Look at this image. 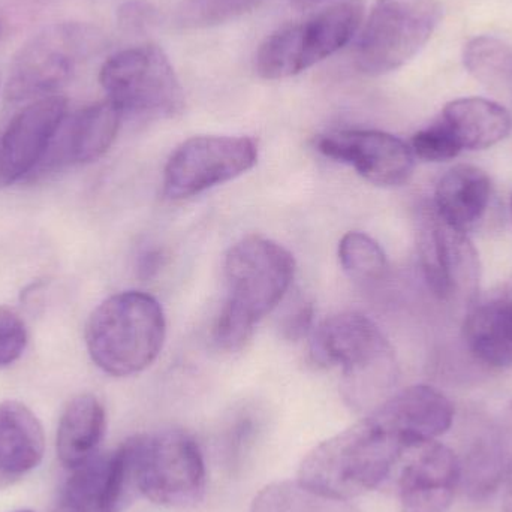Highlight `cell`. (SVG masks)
<instances>
[{"instance_id":"obj_1","label":"cell","mask_w":512,"mask_h":512,"mask_svg":"<svg viewBox=\"0 0 512 512\" xmlns=\"http://www.w3.org/2000/svg\"><path fill=\"white\" fill-rule=\"evenodd\" d=\"M294 274V256L279 243L259 236L237 242L225 258L227 300L215 328L219 346L242 348L255 325L279 306Z\"/></svg>"},{"instance_id":"obj_2","label":"cell","mask_w":512,"mask_h":512,"mask_svg":"<svg viewBox=\"0 0 512 512\" xmlns=\"http://www.w3.org/2000/svg\"><path fill=\"white\" fill-rule=\"evenodd\" d=\"M405 451L402 442L367 417L313 448L301 463L298 481L349 501L381 486Z\"/></svg>"},{"instance_id":"obj_3","label":"cell","mask_w":512,"mask_h":512,"mask_svg":"<svg viewBox=\"0 0 512 512\" xmlns=\"http://www.w3.org/2000/svg\"><path fill=\"white\" fill-rule=\"evenodd\" d=\"M167 322L152 295L126 291L107 298L90 315L86 345L93 363L116 378L137 375L161 354Z\"/></svg>"},{"instance_id":"obj_4","label":"cell","mask_w":512,"mask_h":512,"mask_svg":"<svg viewBox=\"0 0 512 512\" xmlns=\"http://www.w3.org/2000/svg\"><path fill=\"white\" fill-rule=\"evenodd\" d=\"M135 492L162 507H188L206 490V465L195 439L183 430H159L123 444Z\"/></svg>"},{"instance_id":"obj_5","label":"cell","mask_w":512,"mask_h":512,"mask_svg":"<svg viewBox=\"0 0 512 512\" xmlns=\"http://www.w3.org/2000/svg\"><path fill=\"white\" fill-rule=\"evenodd\" d=\"M312 355L322 366L342 367L345 396L352 406H366L390 384V343L363 313L343 312L316 327Z\"/></svg>"},{"instance_id":"obj_6","label":"cell","mask_w":512,"mask_h":512,"mask_svg":"<svg viewBox=\"0 0 512 512\" xmlns=\"http://www.w3.org/2000/svg\"><path fill=\"white\" fill-rule=\"evenodd\" d=\"M104 44L102 33L90 24L45 27L15 54L6 81V99L24 102L54 95Z\"/></svg>"},{"instance_id":"obj_7","label":"cell","mask_w":512,"mask_h":512,"mask_svg":"<svg viewBox=\"0 0 512 512\" xmlns=\"http://www.w3.org/2000/svg\"><path fill=\"white\" fill-rule=\"evenodd\" d=\"M363 15V3L348 0L301 23L283 26L262 42L256 54V71L265 80H280L312 68L354 38Z\"/></svg>"},{"instance_id":"obj_8","label":"cell","mask_w":512,"mask_h":512,"mask_svg":"<svg viewBox=\"0 0 512 512\" xmlns=\"http://www.w3.org/2000/svg\"><path fill=\"white\" fill-rule=\"evenodd\" d=\"M108 101L122 116L171 119L185 107L179 78L156 45L128 48L111 56L99 74Z\"/></svg>"},{"instance_id":"obj_9","label":"cell","mask_w":512,"mask_h":512,"mask_svg":"<svg viewBox=\"0 0 512 512\" xmlns=\"http://www.w3.org/2000/svg\"><path fill=\"white\" fill-rule=\"evenodd\" d=\"M441 18L438 0H378L358 39V68L367 75L402 68L423 50Z\"/></svg>"},{"instance_id":"obj_10","label":"cell","mask_w":512,"mask_h":512,"mask_svg":"<svg viewBox=\"0 0 512 512\" xmlns=\"http://www.w3.org/2000/svg\"><path fill=\"white\" fill-rule=\"evenodd\" d=\"M258 144L249 137L203 135L180 144L164 171V194L170 200L194 197L252 170Z\"/></svg>"},{"instance_id":"obj_11","label":"cell","mask_w":512,"mask_h":512,"mask_svg":"<svg viewBox=\"0 0 512 512\" xmlns=\"http://www.w3.org/2000/svg\"><path fill=\"white\" fill-rule=\"evenodd\" d=\"M316 149L327 158L351 165L373 185L394 188L409 182L414 174L411 146L382 131L348 129L319 135Z\"/></svg>"},{"instance_id":"obj_12","label":"cell","mask_w":512,"mask_h":512,"mask_svg":"<svg viewBox=\"0 0 512 512\" xmlns=\"http://www.w3.org/2000/svg\"><path fill=\"white\" fill-rule=\"evenodd\" d=\"M66 117L68 102L59 95L35 99L14 116L0 135V186L18 182L42 164Z\"/></svg>"},{"instance_id":"obj_13","label":"cell","mask_w":512,"mask_h":512,"mask_svg":"<svg viewBox=\"0 0 512 512\" xmlns=\"http://www.w3.org/2000/svg\"><path fill=\"white\" fill-rule=\"evenodd\" d=\"M420 258L430 288L441 298H466L477 291L480 259L466 231L451 227L436 212L424 219Z\"/></svg>"},{"instance_id":"obj_14","label":"cell","mask_w":512,"mask_h":512,"mask_svg":"<svg viewBox=\"0 0 512 512\" xmlns=\"http://www.w3.org/2000/svg\"><path fill=\"white\" fill-rule=\"evenodd\" d=\"M71 471L50 512H120L135 492L123 445Z\"/></svg>"},{"instance_id":"obj_15","label":"cell","mask_w":512,"mask_h":512,"mask_svg":"<svg viewBox=\"0 0 512 512\" xmlns=\"http://www.w3.org/2000/svg\"><path fill=\"white\" fill-rule=\"evenodd\" d=\"M369 418L408 450H418L450 429L454 408L436 388L414 385L376 406Z\"/></svg>"},{"instance_id":"obj_16","label":"cell","mask_w":512,"mask_h":512,"mask_svg":"<svg viewBox=\"0 0 512 512\" xmlns=\"http://www.w3.org/2000/svg\"><path fill=\"white\" fill-rule=\"evenodd\" d=\"M460 484L456 454L438 442L418 448V454L400 475L402 512H447Z\"/></svg>"},{"instance_id":"obj_17","label":"cell","mask_w":512,"mask_h":512,"mask_svg":"<svg viewBox=\"0 0 512 512\" xmlns=\"http://www.w3.org/2000/svg\"><path fill=\"white\" fill-rule=\"evenodd\" d=\"M122 117L119 108L108 99L66 117L47 153L51 158L42 161L41 165L47 161L54 165L90 164L98 161L116 140Z\"/></svg>"},{"instance_id":"obj_18","label":"cell","mask_w":512,"mask_h":512,"mask_svg":"<svg viewBox=\"0 0 512 512\" xmlns=\"http://www.w3.org/2000/svg\"><path fill=\"white\" fill-rule=\"evenodd\" d=\"M439 122L460 150H484L508 137L511 114L504 105L484 98H462L445 105Z\"/></svg>"},{"instance_id":"obj_19","label":"cell","mask_w":512,"mask_h":512,"mask_svg":"<svg viewBox=\"0 0 512 512\" xmlns=\"http://www.w3.org/2000/svg\"><path fill=\"white\" fill-rule=\"evenodd\" d=\"M492 183L481 168L456 165L436 185L435 212L451 227L468 231L489 209Z\"/></svg>"},{"instance_id":"obj_20","label":"cell","mask_w":512,"mask_h":512,"mask_svg":"<svg viewBox=\"0 0 512 512\" xmlns=\"http://www.w3.org/2000/svg\"><path fill=\"white\" fill-rule=\"evenodd\" d=\"M45 436L41 421L23 403H0V472L21 477L41 465Z\"/></svg>"},{"instance_id":"obj_21","label":"cell","mask_w":512,"mask_h":512,"mask_svg":"<svg viewBox=\"0 0 512 512\" xmlns=\"http://www.w3.org/2000/svg\"><path fill=\"white\" fill-rule=\"evenodd\" d=\"M107 427L104 406L92 394H81L66 405L57 426L56 451L60 463L75 469L92 459Z\"/></svg>"},{"instance_id":"obj_22","label":"cell","mask_w":512,"mask_h":512,"mask_svg":"<svg viewBox=\"0 0 512 512\" xmlns=\"http://www.w3.org/2000/svg\"><path fill=\"white\" fill-rule=\"evenodd\" d=\"M463 337L481 363L512 369V301L493 300L472 310L463 325Z\"/></svg>"},{"instance_id":"obj_23","label":"cell","mask_w":512,"mask_h":512,"mask_svg":"<svg viewBox=\"0 0 512 512\" xmlns=\"http://www.w3.org/2000/svg\"><path fill=\"white\" fill-rule=\"evenodd\" d=\"M507 454L496 436L478 439L460 462V484L469 498L483 501L496 492L507 477Z\"/></svg>"},{"instance_id":"obj_24","label":"cell","mask_w":512,"mask_h":512,"mask_svg":"<svg viewBox=\"0 0 512 512\" xmlns=\"http://www.w3.org/2000/svg\"><path fill=\"white\" fill-rule=\"evenodd\" d=\"M251 512H361L345 499L331 498L300 481H280L258 493Z\"/></svg>"},{"instance_id":"obj_25","label":"cell","mask_w":512,"mask_h":512,"mask_svg":"<svg viewBox=\"0 0 512 512\" xmlns=\"http://www.w3.org/2000/svg\"><path fill=\"white\" fill-rule=\"evenodd\" d=\"M463 65L487 86H501L512 78V50L501 39L477 36L465 45Z\"/></svg>"},{"instance_id":"obj_26","label":"cell","mask_w":512,"mask_h":512,"mask_svg":"<svg viewBox=\"0 0 512 512\" xmlns=\"http://www.w3.org/2000/svg\"><path fill=\"white\" fill-rule=\"evenodd\" d=\"M339 259L345 273L355 282H376L388 271L387 256L381 246L372 237L358 231L342 237Z\"/></svg>"},{"instance_id":"obj_27","label":"cell","mask_w":512,"mask_h":512,"mask_svg":"<svg viewBox=\"0 0 512 512\" xmlns=\"http://www.w3.org/2000/svg\"><path fill=\"white\" fill-rule=\"evenodd\" d=\"M265 0H182L177 21L186 29H206L236 20L254 11Z\"/></svg>"},{"instance_id":"obj_28","label":"cell","mask_w":512,"mask_h":512,"mask_svg":"<svg viewBox=\"0 0 512 512\" xmlns=\"http://www.w3.org/2000/svg\"><path fill=\"white\" fill-rule=\"evenodd\" d=\"M411 149L417 158L429 162L450 161L462 153L450 132L439 120L412 137Z\"/></svg>"},{"instance_id":"obj_29","label":"cell","mask_w":512,"mask_h":512,"mask_svg":"<svg viewBox=\"0 0 512 512\" xmlns=\"http://www.w3.org/2000/svg\"><path fill=\"white\" fill-rule=\"evenodd\" d=\"M27 346V328L15 310L0 306V369L20 360Z\"/></svg>"},{"instance_id":"obj_30","label":"cell","mask_w":512,"mask_h":512,"mask_svg":"<svg viewBox=\"0 0 512 512\" xmlns=\"http://www.w3.org/2000/svg\"><path fill=\"white\" fill-rule=\"evenodd\" d=\"M156 9L144 0L123 3L117 11L120 29L128 33H141L155 24Z\"/></svg>"},{"instance_id":"obj_31","label":"cell","mask_w":512,"mask_h":512,"mask_svg":"<svg viewBox=\"0 0 512 512\" xmlns=\"http://www.w3.org/2000/svg\"><path fill=\"white\" fill-rule=\"evenodd\" d=\"M255 421L251 418L237 421L231 432L228 433L227 441H225V454L231 465L237 466L242 463L243 457L249 453L256 436Z\"/></svg>"},{"instance_id":"obj_32","label":"cell","mask_w":512,"mask_h":512,"mask_svg":"<svg viewBox=\"0 0 512 512\" xmlns=\"http://www.w3.org/2000/svg\"><path fill=\"white\" fill-rule=\"evenodd\" d=\"M502 512H512V462L508 466L507 477H505L504 508Z\"/></svg>"},{"instance_id":"obj_33","label":"cell","mask_w":512,"mask_h":512,"mask_svg":"<svg viewBox=\"0 0 512 512\" xmlns=\"http://www.w3.org/2000/svg\"><path fill=\"white\" fill-rule=\"evenodd\" d=\"M294 2L300 6H313L318 5V3L330 2V0H294Z\"/></svg>"},{"instance_id":"obj_34","label":"cell","mask_w":512,"mask_h":512,"mask_svg":"<svg viewBox=\"0 0 512 512\" xmlns=\"http://www.w3.org/2000/svg\"><path fill=\"white\" fill-rule=\"evenodd\" d=\"M14 512H33V511H30V510H18V511H14Z\"/></svg>"},{"instance_id":"obj_35","label":"cell","mask_w":512,"mask_h":512,"mask_svg":"<svg viewBox=\"0 0 512 512\" xmlns=\"http://www.w3.org/2000/svg\"><path fill=\"white\" fill-rule=\"evenodd\" d=\"M511 213H512V197H511Z\"/></svg>"},{"instance_id":"obj_36","label":"cell","mask_w":512,"mask_h":512,"mask_svg":"<svg viewBox=\"0 0 512 512\" xmlns=\"http://www.w3.org/2000/svg\"><path fill=\"white\" fill-rule=\"evenodd\" d=\"M0 188H2V186H0Z\"/></svg>"}]
</instances>
